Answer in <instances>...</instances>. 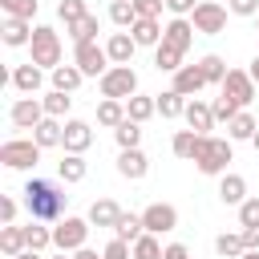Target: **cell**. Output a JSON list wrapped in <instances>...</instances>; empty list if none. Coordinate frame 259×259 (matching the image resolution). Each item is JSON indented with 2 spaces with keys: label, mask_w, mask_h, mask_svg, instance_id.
<instances>
[{
  "label": "cell",
  "mask_w": 259,
  "mask_h": 259,
  "mask_svg": "<svg viewBox=\"0 0 259 259\" xmlns=\"http://www.w3.org/2000/svg\"><path fill=\"white\" fill-rule=\"evenodd\" d=\"M198 69H202L206 85H223V81H227V73H231V69H227V61H223L219 53H206V57L198 61Z\"/></svg>",
  "instance_id": "obj_34"
},
{
  "label": "cell",
  "mask_w": 259,
  "mask_h": 259,
  "mask_svg": "<svg viewBox=\"0 0 259 259\" xmlns=\"http://www.w3.org/2000/svg\"><path fill=\"white\" fill-rule=\"evenodd\" d=\"M134 8H138V16H162V8H166V0H134Z\"/></svg>",
  "instance_id": "obj_46"
},
{
  "label": "cell",
  "mask_w": 259,
  "mask_h": 259,
  "mask_svg": "<svg viewBox=\"0 0 259 259\" xmlns=\"http://www.w3.org/2000/svg\"><path fill=\"white\" fill-rule=\"evenodd\" d=\"M182 65H186V53H182L178 45L162 40V45L154 49V69H158V73H174V69H182Z\"/></svg>",
  "instance_id": "obj_21"
},
{
  "label": "cell",
  "mask_w": 259,
  "mask_h": 259,
  "mask_svg": "<svg viewBox=\"0 0 259 259\" xmlns=\"http://www.w3.org/2000/svg\"><path fill=\"white\" fill-rule=\"evenodd\" d=\"M214 251H219L223 259H239V255L247 251V247H243V231H239V235H235V231H223V235L214 239Z\"/></svg>",
  "instance_id": "obj_39"
},
{
  "label": "cell",
  "mask_w": 259,
  "mask_h": 259,
  "mask_svg": "<svg viewBox=\"0 0 259 259\" xmlns=\"http://www.w3.org/2000/svg\"><path fill=\"white\" fill-rule=\"evenodd\" d=\"M40 101H45V113H49V117H61V121H65V113L73 109V93H65V89H49Z\"/></svg>",
  "instance_id": "obj_35"
},
{
  "label": "cell",
  "mask_w": 259,
  "mask_h": 259,
  "mask_svg": "<svg viewBox=\"0 0 259 259\" xmlns=\"http://www.w3.org/2000/svg\"><path fill=\"white\" fill-rule=\"evenodd\" d=\"M243 247L247 251H259V227H243Z\"/></svg>",
  "instance_id": "obj_50"
},
{
  "label": "cell",
  "mask_w": 259,
  "mask_h": 259,
  "mask_svg": "<svg viewBox=\"0 0 259 259\" xmlns=\"http://www.w3.org/2000/svg\"><path fill=\"white\" fill-rule=\"evenodd\" d=\"M28 53H32V65L57 69V65H61V36H57V28L36 24V28H32V40H28Z\"/></svg>",
  "instance_id": "obj_3"
},
{
  "label": "cell",
  "mask_w": 259,
  "mask_h": 259,
  "mask_svg": "<svg viewBox=\"0 0 259 259\" xmlns=\"http://www.w3.org/2000/svg\"><path fill=\"white\" fill-rule=\"evenodd\" d=\"M170 77H174V81H170V89H178L182 97H194V93H202V89H206V77H202V69H198V65H182V69H174Z\"/></svg>",
  "instance_id": "obj_15"
},
{
  "label": "cell",
  "mask_w": 259,
  "mask_h": 259,
  "mask_svg": "<svg viewBox=\"0 0 259 259\" xmlns=\"http://www.w3.org/2000/svg\"><path fill=\"white\" fill-rule=\"evenodd\" d=\"M142 223H146L150 235H170V231L178 227V210H174L170 202H150V206L142 210Z\"/></svg>",
  "instance_id": "obj_11"
},
{
  "label": "cell",
  "mask_w": 259,
  "mask_h": 259,
  "mask_svg": "<svg viewBox=\"0 0 259 259\" xmlns=\"http://www.w3.org/2000/svg\"><path fill=\"white\" fill-rule=\"evenodd\" d=\"M32 138H36L40 150H53V146H61V138H65V121H61V117H45V121L32 130Z\"/></svg>",
  "instance_id": "obj_23"
},
{
  "label": "cell",
  "mask_w": 259,
  "mask_h": 259,
  "mask_svg": "<svg viewBox=\"0 0 259 259\" xmlns=\"http://www.w3.org/2000/svg\"><path fill=\"white\" fill-rule=\"evenodd\" d=\"M251 146H255V154H259V130H255V138H251Z\"/></svg>",
  "instance_id": "obj_56"
},
{
  "label": "cell",
  "mask_w": 259,
  "mask_h": 259,
  "mask_svg": "<svg viewBox=\"0 0 259 259\" xmlns=\"http://www.w3.org/2000/svg\"><path fill=\"white\" fill-rule=\"evenodd\" d=\"M57 174H61V182H85V174H89V162H85V154H65L61 162H57Z\"/></svg>",
  "instance_id": "obj_24"
},
{
  "label": "cell",
  "mask_w": 259,
  "mask_h": 259,
  "mask_svg": "<svg viewBox=\"0 0 259 259\" xmlns=\"http://www.w3.org/2000/svg\"><path fill=\"white\" fill-rule=\"evenodd\" d=\"M182 117H186V125H190L194 134H210V130H214V109H210L206 101H198V97L186 101V113H182Z\"/></svg>",
  "instance_id": "obj_20"
},
{
  "label": "cell",
  "mask_w": 259,
  "mask_h": 259,
  "mask_svg": "<svg viewBox=\"0 0 259 259\" xmlns=\"http://www.w3.org/2000/svg\"><path fill=\"white\" fill-rule=\"evenodd\" d=\"M12 259H40V251H32V247H24L20 255H12Z\"/></svg>",
  "instance_id": "obj_53"
},
{
  "label": "cell",
  "mask_w": 259,
  "mask_h": 259,
  "mask_svg": "<svg viewBox=\"0 0 259 259\" xmlns=\"http://www.w3.org/2000/svg\"><path fill=\"white\" fill-rule=\"evenodd\" d=\"M105 53H109V61H113V65H130V61H134V53H138V40L130 36V28H121V32H109V40H105Z\"/></svg>",
  "instance_id": "obj_17"
},
{
  "label": "cell",
  "mask_w": 259,
  "mask_h": 259,
  "mask_svg": "<svg viewBox=\"0 0 259 259\" xmlns=\"http://www.w3.org/2000/svg\"><path fill=\"white\" fill-rule=\"evenodd\" d=\"M53 259H69V251H57V255H53Z\"/></svg>",
  "instance_id": "obj_57"
},
{
  "label": "cell",
  "mask_w": 259,
  "mask_h": 259,
  "mask_svg": "<svg viewBox=\"0 0 259 259\" xmlns=\"http://www.w3.org/2000/svg\"><path fill=\"white\" fill-rule=\"evenodd\" d=\"M97 89L101 97H117V101H130L138 93V73L130 65H109L105 77H97Z\"/></svg>",
  "instance_id": "obj_4"
},
{
  "label": "cell",
  "mask_w": 259,
  "mask_h": 259,
  "mask_svg": "<svg viewBox=\"0 0 259 259\" xmlns=\"http://www.w3.org/2000/svg\"><path fill=\"white\" fill-rule=\"evenodd\" d=\"M239 227H259V198L239 202Z\"/></svg>",
  "instance_id": "obj_45"
},
{
  "label": "cell",
  "mask_w": 259,
  "mask_h": 259,
  "mask_svg": "<svg viewBox=\"0 0 259 259\" xmlns=\"http://www.w3.org/2000/svg\"><path fill=\"white\" fill-rule=\"evenodd\" d=\"M198 8V0H166V12L170 16H190Z\"/></svg>",
  "instance_id": "obj_48"
},
{
  "label": "cell",
  "mask_w": 259,
  "mask_h": 259,
  "mask_svg": "<svg viewBox=\"0 0 259 259\" xmlns=\"http://www.w3.org/2000/svg\"><path fill=\"white\" fill-rule=\"evenodd\" d=\"M101 259H134V243H125V239H109L105 243V251H101Z\"/></svg>",
  "instance_id": "obj_43"
},
{
  "label": "cell",
  "mask_w": 259,
  "mask_h": 259,
  "mask_svg": "<svg viewBox=\"0 0 259 259\" xmlns=\"http://www.w3.org/2000/svg\"><path fill=\"white\" fill-rule=\"evenodd\" d=\"M117 174H121V178H130V182H142V178L150 174V158L142 154V146H134V150H121V154H117Z\"/></svg>",
  "instance_id": "obj_13"
},
{
  "label": "cell",
  "mask_w": 259,
  "mask_h": 259,
  "mask_svg": "<svg viewBox=\"0 0 259 259\" xmlns=\"http://www.w3.org/2000/svg\"><path fill=\"white\" fill-rule=\"evenodd\" d=\"M0 162H4L8 170H32V166L40 162L36 138H8V142L0 146Z\"/></svg>",
  "instance_id": "obj_5"
},
{
  "label": "cell",
  "mask_w": 259,
  "mask_h": 259,
  "mask_svg": "<svg viewBox=\"0 0 259 259\" xmlns=\"http://www.w3.org/2000/svg\"><path fill=\"white\" fill-rule=\"evenodd\" d=\"M57 16H61L65 28H69V24H77L81 16H89V8H85V0H61V4H57Z\"/></svg>",
  "instance_id": "obj_42"
},
{
  "label": "cell",
  "mask_w": 259,
  "mask_h": 259,
  "mask_svg": "<svg viewBox=\"0 0 259 259\" xmlns=\"http://www.w3.org/2000/svg\"><path fill=\"white\" fill-rule=\"evenodd\" d=\"M227 12L231 8H223L219 0H198V8L190 12V20H194V28L202 36H219V32H227Z\"/></svg>",
  "instance_id": "obj_8"
},
{
  "label": "cell",
  "mask_w": 259,
  "mask_h": 259,
  "mask_svg": "<svg viewBox=\"0 0 259 259\" xmlns=\"http://www.w3.org/2000/svg\"><path fill=\"white\" fill-rule=\"evenodd\" d=\"M93 227H113L117 219H121V206L113 202V198H97L93 206H89V214H85Z\"/></svg>",
  "instance_id": "obj_28"
},
{
  "label": "cell",
  "mask_w": 259,
  "mask_h": 259,
  "mask_svg": "<svg viewBox=\"0 0 259 259\" xmlns=\"http://www.w3.org/2000/svg\"><path fill=\"white\" fill-rule=\"evenodd\" d=\"M109 20H113L117 28H134V20H138L134 0H109Z\"/></svg>",
  "instance_id": "obj_37"
},
{
  "label": "cell",
  "mask_w": 259,
  "mask_h": 259,
  "mask_svg": "<svg viewBox=\"0 0 259 259\" xmlns=\"http://www.w3.org/2000/svg\"><path fill=\"white\" fill-rule=\"evenodd\" d=\"M162 259H190V251H186V243H170L162 251Z\"/></svg>",
  "instance_id": "obj_51"
},
{
  "label": "cell",
  "mask_w": 259,
  "mask_h": 259,
  "mask_svg": "<svg viewBox=\"0 0 259 259\" xmlns=\"http://www.w3.org/2000/svg\"><path fill=\"white\" fill-rule=\"evenodd\" d=\"M154 113H158V97H150V93H134L125 101V117H134V121H150Z\"/></svg>",
  "instance_id": "obj_31"
},
{
  "label": "cell",
  "mask_w": 259,
  "mask_h": 259,
  "mask_svg": "<svg viewBox=\"0 0 259 259\" xmlns=\"http://www.w3.org/2000/svg\"><path fill=\"white\" fill-rule=\"evenodd\" d=\"M20 194H24V210H28V219H40V223H57V219H65V202H69V194H65L57 182H49V178H28Z\"/></svg>",
  "instance_id": "obj_1"
},
{
  "label": "cell",
  "mask_w": 259,
  "mask_h": 259,
  "mask_svg": "<svg viewBox=\"0 0 259 259\" xmlns=\"http://www.w3.org/2000/svg\"><path fill=\"white\" fill-rule=\"evenodd\" d=\"M219 198L227 206H239L247 198V178L243 174H219Z\"/></svg>",
  "instance_id": "obj_22"
},
{
  "label": "cell",
  "mask_w": 259,
  "mask_h": 259,
  "mask_svg": "<svg viewBox=\"0 0 259 259\" xmlns=\"http://www.w3.org/2000/svg\"><path fill=\"white\" fill-rule=\"evenodd\" d=\"M49 113H45V101L40 97H20V101H12V109H8V121L16 125V130H36L40 121H45Z\"/></svg>",
  "instance_id": "obj_10"
},
{
  "label": "cell",
  "mask_w": 259,
  "mask_h": 259,
  "mask_svg": "<svg viewBox=\"0 0 259 259\" xmlns=\"http://www.w3.org/2000/svg\"><path fill=\"white\" fill-rule=\"evenodd\" d=\"M198 142H202V134H194V130L186 125V130H178V134L170 138V150H174V158H186V162H194V154H198Z\"/></svg>",
  "instance_id": "obj_27"
},
{
  "label": "cell",
  "mask_w": 259,
  "mask_h": 259,
  "mask_svg": "<svg viewBox=\"0 0 259 259\" xmlns=\"http://www.w3.org/2000/svg\"><path fill=\"white\" fill-rule=\"evenodd\" d=\"M210 109H214V121H231V117H235V113H239V109H243V105H235V101H231V97H227V93H219V97H214V105H210Z\"/></svg>",
  "instance_id": "obj_44"
},
{
  "label": "cell",
  "mask_w": 259,
  "mask_h": 259,
  "mask_svg": "<svg viewBox=\"0 0 259 259\" xmlns=\"http://www.w3.org/2000/svg\"><path fill=\"white\" fill-rule=\"evenodd\" d=\"M247 73H251V77H255V85H259V57L251 61V69H247Z\"/></svg>",
  "instance_id": "obj_54"
},
{
  "label": "cell",
  "mask_w": 259,
  "mask_h": 259,
  "mask_svg": "<svg viewBox=\"0 0 259 259\" xmlns=\"http://www.w3.org/2000/svg\"><path fill=\"white\" fill-rule=\"evenodd\" d=\"M121 121H125V101H117V97H101V105H97V125L117 130Z\"/></svg>",
  "instance_id": "obj_32"
},
{
  "label": "cell",
  "mask_w": 259,
  "mask_h": 259,
  "mask_svg": "<svg viewBox=\"0 0 259 259\" xmlns=\"http://www.w3.org/2000/svg\"><path fill=\"white\" fill-rule=\"evenodd\" d=\"M162 251H166V247H162L158 235H150V231L134 243V259H162Z\"/></svg>",
  "instance_id": "obj_41"
},
{
  "label": "cell",
  "mask_w": 259,
  "mask_h": 259,
  "mask_svg": "<svg viewBox=\"0 0 259 259\" xmlns=\"http://www.w3.org/2000/svg\"><path fill=\"white\" fill-rule=\"evenodd\" d=\"M162 32H166V24H158L154 16H138L134 28H130V36L138 40V49H158L162 45Z\"/></svg>",
  "instance_id": "obj_16"
},
{
  "label": "cell",
  "mask_w": 259,
  "mask_h": 259,
  "mask_svg": "<svg viewBox=\"0 0 259 259\" xmlns=\"http://www.w3.org/2000/svg\"><path fill=\"white\" fill-rule=\"evenodd\" d=\"M93 146V125L81 121V117H69L65 121V138H61V150L65 154H85Z\"/></svg>",
  "instance_id": "obj_12"
},
{
  "label": "cell",
  "mask_w": 259,
  "mask_h": 259,
  "mask_svg": "<svg viewBox=\"0 0 259 259\" xmlns=\"http://www.w3.org/2000/svg\"><path fill=\"white\" fill-rule=\"evenodd\" d=\"M73 259H101V255H97L93 247H77V251H73Z\"/></svg>",
  "instance_id": "obj_52"
},
{
  "label": "cell",
  "mask_w": 259,
  "mask_h": 259,
  "mask_svg": "<svg viewBox=\"0 0 259 259\" xmlns=\"http://www.w3.org/2000/svg\"><path fill=\"white\" fill-rule=\"evenodd\" d=\"M255 130H259V121H255L247 109H239V113L227 121V138H231V142H251V138H255Z\"/></svg>",
  "instance_id": "obj_26"
},
{
  "label": "cell",
  "mask_w": 259,
  "mask_h": 259,
  "mask_svg": "<svg viewBox=\"0 0 259 259\" xmlns=\"http://www.w3.org/2000/svg\"><path fill=\"white\" fill-rule=\"evenodd\" d=\"M89 219H77V214H65V219H57V227H53V247L57 251H77V247H85V239H89Z\"/></svg>",
  "instance_id": "obj_6"
},
{
  "label": "cell",
  "mask_w": 259,
  "mask_h": 259,
  "mask_svg": "<svg viewBox=\"0 0 259 259\" xmlns=\"http://www.w3.org/2000/svg\"><path fill=\"white\" fill-rule=\"evenodd\" d=\"M231 162H235L231 138L202 134V142H198V154H194V166H198V174H206V178H219V174H227V166H231Z\"/></svg>",
  "instance_id": "obj_2"
},
{
  "label": "cell",
  "mask_w": 259,
  "mask_h": 259,
  "mask_svg": "<svg viewBox=\"0 0 259 259\" xmlns=\"http://www.w3.org/2000/svg\"><path fill=\"white\" fill-rule=\"evenodd\" d=\"M186 101H190V97H182L178 89H166V93H158V113H162L166 121H174V117L186 113Z\"/></svg>",
  "instance_id": "obj_33"
},
{
  "label": "cell",
  "mask_w": 259,
  "mask_h": 259,
  "mask_svg": "<svg viewBox=\"0 0 259 259\" xmlns=\"http://www.w3.org/2000/svg\"><path fill=\"white\" fill-rule=\"evenodd\" d=\"M97 28H101V20H97V16L89 12V16H81L77 24H69L65 32L73 36V45H81V40H97Z\"/></svg>",
  "instance_id": "obj_38"
},
{
  "label": "cell",
  "mask_w": 259,
  "mask_h": 259,
  "mask_svg": "<svg viewBox=\"0 0 259 259\" xmlns=\"http://www.w3.org/2000/svg\"><path fill=\"white\" fill-rule=\"evenodd\" d=\"M49 77H53V89H65V93H77L85 81V73L77 65H57V69H49Z\"/></svg>",
  "instance_id": "obj_25"
},
{
  "label": "cell",
  "mask_w": 259,
  "mask_h": 259,
  "mask_svg": "<svg viewBox=\"0 0 259 259\" xmlns=\"http://www.w3.org/2000/svg\"><path fill=\"white\" fill-rule=\"evenodd\" d=\"M239 259H259V251H243V255H239Z\"/></svg>",
  "instance_id": "obj_55"
},
{
  "label": "cell",
  "mask_w": 259,
  "mask_h": 259,
  "mask_svg": "<svg viewBox=\"0 0 259 259\" xmlns=\"http://www.w3.org/2000/svg\"><path fill=\"white\" fill-rule=\"evenodd\" d=\"M28 247V235H24V227H16V223H4L0 227V251L12 259V255H20Z\"/></svg>",
  "instance_id": "obj_30"
},
{
  "label": "cell",
  "mask_w": 259,
  "mask_h": 259,
  "mask_svg": "<svg viewBox=\"0 0 259 259\" xmlns=\"http://www.w3.org/2000/svg\"><path fill=\"white\" fill-rule=\"evenodd\" d=\"M255 20H259V16H255Z\"/></svg>",
  "instance_id": "obj_58"
},
{
  "label": "cell",
  "mask_w": 259,
  "mask_h": 259,
  "mask_svg": "<svg viewBox=\"0 0 259 259\" xmlns=\"http://www.w3.org/2000/svg\"><path fill=\"white\" fill-rule=\"evenodd\" d=\"M32 20H20V16H4V24H0V40L8 45V49H24L28 40H32Z\"/></svg>",
  "instance_id": "obj_14"
},
{
  "label": "cell",
  "mask_w": 259,
  "mask_h": 259,
  "mask_svg": "<svg viewBox=\"0 0 259 259\" xmlns=\"http://www.w3.org/2000/svg\"><path fill=\"white\" fill-rule=\"evenodd\" d=\"M8 81H12V89H20V93H36L40 85H45V69L40 65H16L12 73H8Z\"/></svg>",
  "instance_id": "obj_19"
},
{
  "label": "cell",
  "mask_w": 259,
  "mask_h": 259,
  "mask_svg": "<svg viewBox=\"0 0 259 259\" xmlns=\"http://www.w3.org/2000/svg\"><path fill=\"white\" fill-rule=\"evenodd\" d=\"M0 223H16V198L0 194Z\"/></svg>",
  "instance_id": "obj_49"
},
{
  "label": "cell",
  "mask_w": 259,
  "mask_h": 259,
  "mask_svg": "<svg viewBox=\"0 0 259 259\" xmlns=\"http://www.w3.org/2000/svg\"><path fill=\"white\" fill-rule=\"evenodd\" d=\"M113 142H117V150H134L138 142H142V121H134V117H125L117 130H113Z\"/></svg>",
  "instance_id": "obj_36"
},
{
  "label": "cell",
  "mask_w": 259,
  "mask_h": 259,
  "mask_svg": "<svg viewBox=\"0 0 259 259\" xmlns=\"http://www.w3.org/2000/svg\"><path fill=\"white\" fill-rule=\"evenodd\" d=\"M227 8L235 16H259V0H227Z\"/></svg>",
  "instance_id": "obj_47"
},
{
  "label": "cell",
  "mask_w": 259,
  "mask_h": 259,
  "mask_svg": "<svg viewBox=\"0 0 259 259\" xmlns=\"http://www.w3.org/2000/svg\"><path fill=\"white\" fill-rule=\"evenodd\" d=\"M73 65H77L85 77H105L113 61H109L105 45H97V40H81V45H73Z\"/></svg>",
  "instance_id": "obj_7"
},
{
  "label": "cell",
  "mask_w": 259,
  "mask_h": 259,
  "mask_svg": "<svg viewBox=\"0 0 259 259\" xmlns=\"http://www.w3.org/2000/svg\"><path fill=\"white\" fill-rule=\"evenodd\" d=\"M24 235H28V247H32V251H45V247H53V227H45L40 219H32V223L24 227Z\"/></svg>",
  "instance_id": "obj_40"
},
{
  "label": "cell",
  "mask_w": 259,
  "mask_h": 259,
  "mask_svg": "<svg viewBox=\"0 0 259 259\" xmlns=\"http://www.w3.org/2000/svg\"><path fill=\"white\" fill-rule=\"evenodd\" d=\"M255 89H259V85H255V77H251L247 69H231L227 81L219 85V93H227V97H231L235 105H243V109L255 101Z\"/></svg>",
  "instance_id": "obj_9"
},
{
  "label": "cell",
  "mask_w": 259,
  "mask_h": 259,
  "mask_svg": "<svg viewBox=\"0 0 259 259\" xmlns=\"http://www.w3.org/2000/svg\"><path fill=\"white\" fill-rule=\"evenodd\" d=\"M194 20L190 16H174L170 24H166V32H162V40H170V45H178L182 53H190V45H194Z\"/></svg>",
  "instance_id": "obj_18"
},
{
  "label": "cell",
  "mask_w": 259,
  "mask_h": 259,
  "mask_svg": "<svg viewBox=\"0 0 259 259\" xmlns=\"http://www.w3.org/2000/svg\"><path fill=\"white\" fill-rule=\"evenodd\" d=\"M113 235H117V239H125V243H138V239L146 235V223H142V214H134V210H121V219L113 223Z\"/></svg>",
  "instance_id": "obj_29"
}]
</instances>
